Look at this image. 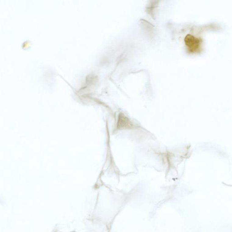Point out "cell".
<instances>
[{
	"instance_id": "obj_1",
	"label": "cell",
	"mask_w": 232,
	"mask_h": 232,
	"mask_svg": "<svg viewBox=\"0 0 232 232\" xmlns=\"http://www.w3.org/2000/svg\"><path fill=\"white\" fill-rule=\"evenodd\" d=\"M132 125L127 117H126L123 113H120L119 115L118 121L117 122V128H124L130 127Z\"/></svg>"
}]
</instances>
